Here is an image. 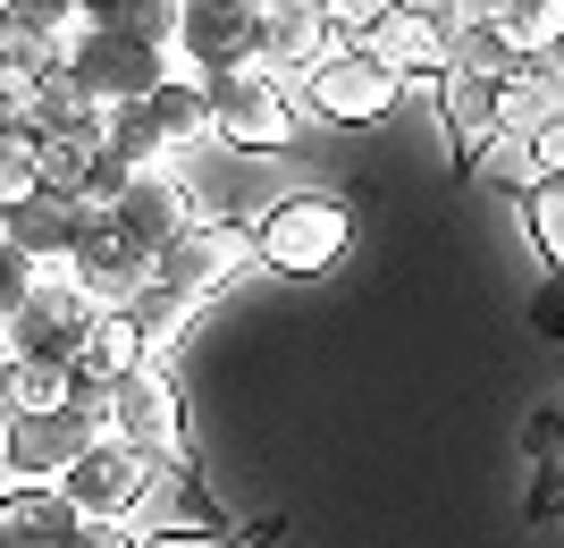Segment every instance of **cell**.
<instances>
[{
    "label": "cell",
    "instance_id": "1",
    "mask_svg": "<svg viewBox=\"0 0 564 548\" xmlns=\"http://www.w3.org/2000/svg\"><path fill=\"white\" fill-rule=\"evenodd\" d=\"M245 270H253V219H194L169 254H152V287H143V304H135L152 346H169V337L186 330V312L212 304L219 287L245 279Z\"/></svg>",
    "mask_w": 564,
    "mask_h": 548
},
{
    "label": "cell",
    "instance_id": "2",
    "mask_svg": "<svg viewBox=\"0 0 564 548\" xmlns=\"http://www.w3.org/2000/svg\"><path fill=\"white\" fill-rule=\"evenodd\" d=\"M346 254H354L346 194L295 186V194H270V203L253 212V262L279 270V279H329Z\"/></svg>",
    "mask_w": 564,
    "mask_h": 548
},
{
    "label": "cell",
    "instance_id": "3",
    "mask_svg": "<svg viewBox=\"0 0 564 548\" xmlns=\"http://www.w3.org/2000/svg\"><path fill=\"white\" fill-rule=\"evenodd\" d=\"M169 76H177V51L135 43V34H110V25L94 18V0H85V9H76V25L59 34V85H68V94H85L94 110L143 101L152 85H169Z\"/></svg>",
    "mask_w": 564,
    "mask_h": 548
},
{
    "label": "cell",
    "instance_id": "4",
    "mask_svg": "<svg viewBox=\"0 0 564 548\" xmlns=\"http://www.w3.org/2000/svg\"><path fill=\"white\" fill-rule=\"evenodd\" d=\"M161 490H169V464L143 455L135 439H118V430H101L94 448L68 464V481H59V498H68L85 524H127V531L152 524Z\"/></svg>",
    "mask_w": 564,
    "mask_h": 548
},
{
    "label": "cell",
    "instance_id": "5",
    "mask_svg": "<svg viewBox=\"0 0 564 548\" xmlns=\"http://www.w3.org/2000/svg\"><path fill=\"white\" fill-rule=\"evenodd\" d=\"M101 430H110L101 397H76V406H59V413H9V422H0V481H9V490H59L68 464L94 448Z\"/></svg>",
    "mask_w": 564,
    "mask_h": 548
},
{
    "label": "cell",
    "instance_id": "6",
    "mask_svg": "<svg viewBox=\"0 0 564 548\" xmlns=\"http://www.w3.org/2000/svg\"><path fill=\"white\" fill-rule=\"evenodd\" d=\"M212 127L228 152H245V161H261V152H286L295 143V85L286 76H270L253 60V68H228L212 76Z\"/></svg>",
    "mask_w": 564,
    "mask_h": 548
},
{
    "label": "cell",
    "instance_id": "7",
    "mask_svg": "<svg viewBox=\"0 0 564 548\" xmlns=\"http://www.w3.org/2000/svg\"><path fill=\"white\" fill-rule=\"evenodd\" d=\"M101 413H110L118 439H135L143 455H161L169 473H194V422H186V397H177L161 355L143 363L135 380H118L110 397H101Z\"/></svg>",
    "mask_w": 564,
    "mask_h": 548
},
{
    "label": "cell",
    "instance_id": "8",
    "mask_svg": "<svg viewBox=\"0 0 564 548\" xmlns=\"http://www.w3.org/2000/svg\"><path fill=\"white\" fill-rule=\"evenodd\" d=\"M397 101H404V76L388 68L371 43H337L329 60L304 76V110L329 119V127H379V119H397Z\"/></svg>",
    "mask_w": 564,
    "mask_h": 548
},
{
    "label": "cell",
    "instance_id": "9",
    "mask_svg": "<svg viewBox=\"0 0 564 548\" xmlns=\"http://www.w3.org/2000/svg\"><path fill=\"white\" fill-rule=\"evenodd\" d=\"M261 34H270V9L261 0H186V25H177V68L186 76H228L261 60Z\"/></svg>",
    "mask_w": 564,
    "mask_h": 548
},
{
    "label": "cell",
    "instance_id": "10",
    "mask_svg": "<svg viewBox=\"0 0 564 548\" xmlns=\"http://www.w3.org/2000/svg\"><path fill=\"white\" fill-rule=\"evenodd\" d=\"M110 219L143 245V254H169L194 219H212V212H203V194H194L186 161H161V169H135V178H127V194L110 203Z\"/></svg>",
    "mask_w": 564,
    "mask_h": 548
},
{
    "label": "cell",
    "instance_id": "11",
    "mask_svg": "<svg viewBox=\"0 0 564 548\" xmlns=\"http://www.w3.org/2000/svg\"><path fill=\"white\" fill-rule=\"evenodd\" d=\"M68 279L85 287L94 304H143V287H152V254H143L110 212H85L76 254H68Z\"/></svg>",
    "mask_w": 564,
    "mask_h": 548
},
{
    "label": "cell",
    "instance_id": "12",
    "mask_svg": "<svg viewBox=\"0 0 564 548\" xmlns=\"http://www.w3.org/2000/svg\"><path fill=\"white\" fill-rule=\"evenodd\" d=\"M161 355V346H152V330H143V312L135 304H101L94 321H85V337H76V388H85V397H110L118 380H135L143 363Z\"/></svg>",
    "mask_w": 564,
    "mask_h": 548
},
{
    "label": "cell",
    "instance_id": "13",
    "mask_svg": "<svg viewBox=\"0 0 564 548\" xmlns=\"http://www.w3.org/2000/svg\"><path fill=\"white\" fill-rule=\"evenodd\" d=\"M94 296L68 279V270H43V287L25 296V312L9 321V346L18 355H76V337H85V321H94Z\"/></svg>",
    "mask_w": 564,
    "mask_h": 548
},
{
    "label": "cell",
    "instance_id": "14",
    "mask_svg": "<svg viewBox=\"0 0 564 548\" xmlns=\"http://www.w3.org/2000/svg\"><path fill=\"white\" fill-rule=\"evenodd\" d=\"M497 101H506V76L480 68V60H455V68L438 76V119H447V136H455L464 161L497 152Z\"/></svg>",
    "mask_w": 564,
    "mask_h": 548
},
{
    "label": "cell",
    "instance_id": "15",
    "mask_svg": "<svg viewBox=\"0 0 564 548\" xmlns=\"http://www.w3.org/2000/svg\"><path fill=\"white\" fill-rule=\"evenodd\" d=\"M371 51L404 76V85H438V76L455 68V25L430 18V9H397V18L371 34Z\"/></svg>",
    "mask_w": 564,
    "mask_h": 548
},
{
    "label": "cell",
    "instance_id": "16",
    "mask_svg": "<svg viewBox=\"0 0 564 548\" xmlns=\"http://www.w3.org/2000/svg\"><path fill=\"white\" fill-rule=\"evenodd\" d=\"M337 51V34H329V18H321V0H286V9H270V34H261V68L270 76H286L295 94H304V76L321 68Z\"/></svg>",
    "mask_w": 564,
    "mask_h": 548
},
{
    "label": "cell",
    "instance_id": "17",
    "mask_svg": "<svg viewBox=\"0 0 564 548\" xmlns=\"http://www.w3.org/2000/svg\"><path fill=\"white\" fill-rule=\"evenodd\" d=\"M152 127H161V143H169V161H186V152H203V143H219V127H212V85L203 76H169V85H152Z\"/></svg>",
    "mask_w": 564,
    "mask_h": 548
},
{
    "label": "cell",
    "instance_id": "18",
    "mask_svg": "<svg viewBox=\"0 0 564 548\" xmlns=\"http://www.w3.org/2000/svg\"><path fill=\"white\" fill-rule=\"evenodd\" d=\"M76 228H85V203H68V194H34L25 212H9V237H18L43 270H68Z\"/></svg>",
    "mask_w": 564,
    "mask_h": 548
},
{
    "label": "cell",
    "instance_id": "19",
    "mask_svg": "<svg viewBox=\"0 0 564 548\" xmlns=\"http://www.w3.org/2000/svg\"><path fill=\"white\" fill-rule=\"evenodd\" d=\"M489 25L506 34L514 60H547L564 43V0H489Z\"/></svg>",
    "mask_w": 564,
    "mask_h": 548
},
{
    "label": "cell",
    "instance_id": "20",
    "mask_svg": "<svg viewBox=\"0 0 564 548\" xmlns=\"http://www.w3.org/2000/svg\"><path fill=\"white\" fill-rule=\"evenodd\" d=\"M76 363L68 355H18V413H59L76 406Z\"/></svg>",
    "mask_w": 564,
    "mask_h": 548
},
{
    "label": "cell",
    "instance_id": "21",
    "mask_svg": "<svg viewBox=\"0 0 564 548\" xmlns=\"http://www.w3.org/2000/svg\"><path fill=\"white\" fill-rule=\"evenodd\" d=\"M522 237H531V254H540V262L564 279V178L522 186Z\"/></svg>",
    "mask_w": 564,
    "mask_h": 548
},
{
    "label": "cell",
    "instance_id": "22",
    "mask_svg": "<svg viewBox=\"0 0 564 548\" xmlns=\"http://www.w3.org/2000/svg\"><path fill=\"white\" fill-rule=\"evenodd\" d=\"M34 194H51L43 152H34L25 136H0V219H9V212H25Z\"/></svg>",
    "mask_w": 564,
    "mask_h": 548
},
{
    "label": "cell",
    "instance_id": "23",
    "mask_svg": "<svg viewBox=\"0 0 564 548\" xmlns=\"http://www.w3.org/2000/svg\"><path fill=\"white\" fill-rule=\"evenodd\" d=\"M43 287V262L25 254L18 237H9V219H0V337H9V321L25 312V296Z\"/></svg>",
    "mask_w": 564,
    "mask_h": 548
},
{
    "label": "cell",
    "instance_id": "24",
    "mask_svg": "<svg viewBox=\"0 0 564 548\" xmlns=\"http://www.w3.org/2000/svg\"><path fill=\"white\" fill-rule=\"evenodd\" d=\"M397 9H404V0H321V18H329L337 43H371V34L397 18Z\"/></svg>",
    "mask_w": 564,
    "mask_h": 548
},
{
    "label": "cell",
    "instance_id": "25",
    "mask_svg": "<svg viewBox=\"0 0 564 548\" xmlns=\"http://www.w3.org/2000/svg\"><path fill=\"white\" fill-rule=\"evenodd\" d=\"M279 524H253V531H212V524H161V531H143V548H253L270 540Z\"/></svg>",
    "mask_w": 564,
    "mask_h": 548
},
{
    "label": "cell",
    "instance_id": "26",
    "mask_svg": "<svg viewBox=\"0 0 564 548\" xmlns=\"http://www.w3.org/2000/svg\"><path fill=\"white\" fill-rule=\"evenodd\" d=\"M76 9H85V0H9V25H25V34H51V43H59V34L76 25Z\"/></svg>",
    "mask_w": 564,
    "mask_h": 548
},
{
    "label": "cell",
    "instance_id": "27",
    "mask_svg": "<svg viewBox=\"0 0 564 548\" xmlns=\"http://www.w3.org/2000/svg\"><path fill=\"white\" fill-rule=\"evenodd\" d=\"M522 161H531V186H540V178H564V110L522 143Z\"/></svg>",
    "mask_w": 564,
    "mask_h": 548
},
{
    "label": "cell",
    "instance_id": "28",
    "mask_svg": "<svg viewBox=\"0 0 564 548\" xmlns=\"http://www.w3.org/2000/svg\"><path fill=\"white\" fill-rule=\"evenodd\" d=\"M531 321H540L547 337H564V279H547V296L531 304Z\"/></svg>",
    "mask_w": 564,
    "mask_h": 548
},
{
    "label": "cell",
    "instance_id": "29",
    "mask_svg": "<svg viewBox=\"0 0 564 548\" xmlns=\"http://www.w3.org/2000/svg\"><path fill=\"white\" fill-rule=\"evenodd\" d=\"M9 413H18V346L0 337V422H9Z\"/></svg>",
    "mask_w": 564,
    "mask_h": 548
},
{
    "label": "cell",
    "instance_id": "30",
    "mask_svg": "<svg viewBox=\"0 0 564 548\" xmlns=\"http://www.w3.org/2000/svg\"><path fill=\"white\" fill-rule=\"evenodd\" d=\"M0 25H9V0H0Z\"/></svg>",
    "mask_w": 564,
    "mask_h": 548
}]
</instances>
